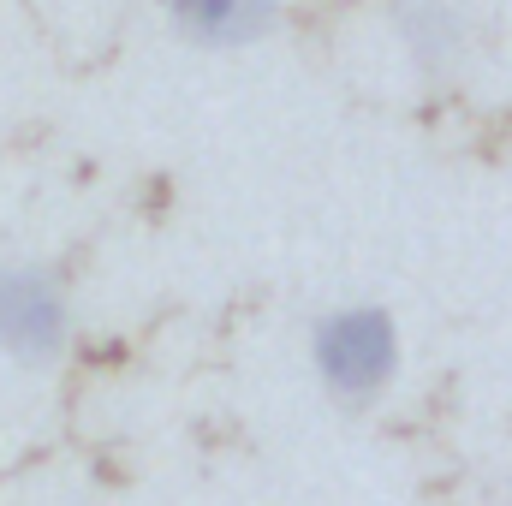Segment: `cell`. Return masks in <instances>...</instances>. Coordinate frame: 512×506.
<instances>
[{"mask_svg":"<svg viewBox=\"0 0 512 506\" xmlns=\"http://www.w3.org/2000/svg\"><path fill=\"white\" fill-rule=\"evenodd\" d=\"M161 12L203 48H245L274 30V0H161Z\"/></svg>","mask_w":512,"mask_h":506,"instance_id":"cell-3","label":"cell"},{"mask_svg":"<svg viewBox=\"0 0 512 506\" xmlns=\"http://www.w3.org/2000/svg\"><path fill=\"white\" fill-rule=\"evenodd\" d=\"M399 24H405V48L417 54V66H423V72L453 78V72L465 66L471 24H465L459 0H405Z\"/></svg>","mask_w":512,"mask_h":506,"instance_id":"cell-4","label":"cell"},{"mask_svg":"<svg viewBox=\"0 0 512 506\" xmlns=\"http://www.w3.org/2000/svg\"><path fill=\"white\" fill-rule=\"evenodd\" d=\"M310 358H316L322 387L340 405H370L387 393V381L399 370V328L382 304H340L316 322Z\"/></svg>","mask_w":512,"mask_h":506,"instance_id":"cell-1","label":"cell"},{"mask_svg":"<svg viewBox=\"0 0 512 506\" xmlns=\"http://www.w3.org/2000/svg\"><path fill=\"white\" fill-rule=\"evenodd\" d=\"M66 292L36 262H0V352L12 364H54L66 352Z\"/></svg>","mask_w":512,"mask_h":506,"instance_id":"cell-2","label":"cell"}]
</instances>
